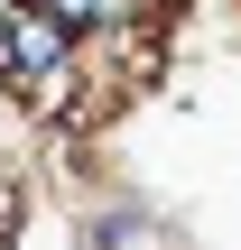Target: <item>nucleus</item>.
<instances>
[{"label":"nucleus","instance_id":"f257e3e1","mask_svg":"<svg viewBox=\"0 0 241 250\" xmlns=\"http://www.w3.org/2000/svg\"><path fill=\"white\" fill-rule=\"evenodd\" d=\"M74 65V28H56L37 0H9L0 9V83H19V102L46 83V74H65Z\"/></svg>","mask_w":241,"mask_h":250},{"label":"nucleus","instance_id":"f03ea898","mask_svg":"<svg viewBox=\"0 0 241 250\" xmlns=\"http://www.w3.org/2000/svg\"><path fill=\"white\" fill-rule=\"evenodd\" d=\"M56 28H74V37H93V28H111V19H130V0H37Z\"/></svg>","mask_w":241,"mask_h":250},{"label":"nucleus","instance_id":"7ed1b4c3","mask_svg":"<svg viewBox=\"0 0 241 250\" xmlns=\"http://www.w3.org/2000/svg\"><path fill=\"white\" fill-rule=\"evenodd\" d=\"M9 232H19V186H9V167H0V250H9Z\"/></svg>","mask_w":241,"mask_h":250}]
</instances>
